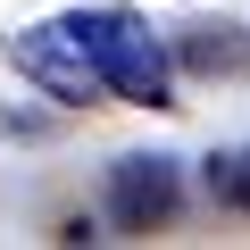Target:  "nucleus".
Instances as JSON below:
<instances>
[{"label":"nucleus","mask_w":250,"mask_h":250,"mask_svg":"<svg viewBox=\"0 0 250 250\" xmlns=\"http://www.w3.org/2000/svg\"><path fill=\"white\" fill-rule=\"evenodd\" d=\"M83 59L100 67V83L117 100H134V108H167V42L134 17V9H75L67 17Z\"/></svg>","instance_id":"1"},{"label":"nucleus","mask_w":250,"mask_h":250,"mask_svg":"<svg viewBox=\"0 0 250 250\" xmlns=\"http://www.w3.org/2000/svg\"><path fill=\"white\" fill-rule=\"evenodd\" d=\"M9 67L25 75V83H42L50 100H67V108H83V100H100L108 83H100V67L83 59V42H75V25L59 17V25H25L17 42H9Z\"/></svg>","instance_id":"2"},{"label":"nucleus","mask_w":250,"mask_h":250,"mask_svg":"<svg viewBox=\"0 0 250 250\" xmlns=\"http://www.w3.org/2000/svg\"><path fill=\"white\" fill-rule=\"evenodd\" d=\"M108 200L125 225H167L175 217V159H117L108 167Z\"/></svg>","instance_id":"3"},{"label":"nucleus","mask_w":250,"mask_h":250,"mask_svg":"<svg viewBox=\"0 0 250 250\" xmlns=\"http://www.w3.org/2000/svg\"><path fill=\"white\" fill-rule=\"evenodd\" d=\"M208 192L225 208H250V150H217L208 159Z\"/></svg>","instance_id":"4"}]
</instances>
